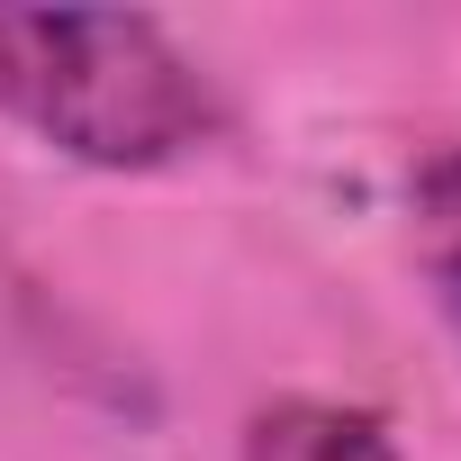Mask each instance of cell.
I'll use <instances>...</instances> for the list:
<instances>
[{
	"label": "cell",
	"mask_w": 461,
	"mask_h": 461,
	"mask_svg": "<svg viewBox=\"0 0 461 461\" xmlns=\"http://www.w3.org/2000/svg\"><path fill=\"white\" fill-rule=\"evenodd\" d=\"M0 118L73 163L154 172L208 145L226 100L136 10H0Z\"/></svg>",
	"instance_id": "cell-1"
},
{
	"label": "cell",
	"mask_w": 461,
	"mask_h": 461,
	"mask_svg": "<svg viewBox=\"0 0 461 461\" xmlns=\"http://www.w3.org/2000/svg\"><path fill=\"white\" fill-rule=\"evenodd\" d=\"M245 461H398L389 425L362 407H326V398H290L263 407L245 434Z\"/></svg>",
	"instance_id": "cell-2"
},
{
	"label": "cell",
	"mask_w": 461,
	"mask_h": 461,
	"mask_svg": "<svg viewBox=\"0 0 461 461\" xmlns=\"http://www.w3.org/2000/svg\"><path fill=\"white\" fill-rule=\"evenodd\" d=\"M416 263H425L434 299H443L452 326H461V145L416 172Z\"/></svg>",
	"instance_id": "cell-3"
}]
</instances>
